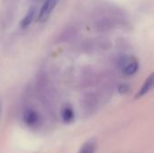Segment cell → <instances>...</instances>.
Here are the masks:
<instances>
[{"label":"cell","mask_w":154,"mask_h":153,"mask_svg":"<svg viewBox=\"0 0 154 153\" xmlns=\"http://www.w3.org/2000/svg\"><path fill=\"white\" fill-rule=\"evenodd\" d=\"M23 121L29 127H35L40 123V115L32 108H25L23 112Z\"/></svg>","instance_id":"6da1fadb"},{"label":"cell","mask_w":154,"mask_h":153,"mask_svg":"<svg viewBox=\"0 0 154 153\" xmlns=\"http://www.w3.org/2000/svg\"><path fill=\"white\" fill-rule=\"evenodd\" d=\"M59 0H45L38 15V21L42 23L45 22L51 15L52 10L57 5Z\"/></svg>","instance_id":"7a4b0ae2"},{"label":"cell","mask_w":154,"mask_h":153,"mask_svg":"<svg viewBox=\"0 0 154 153\" xmlns=\"http://www.w3.org/2000/svg\"><path fill=\"white\" fill-rule=\"evenodd\" d=\"M60 116L62 121L65 124H71L75 119V113L73 107L69 104H65L61 107L60 110Z\"/></svg>","instance_id":"3957f363"},{"label":"cell","mask_w":154,"mask_h":153,"mask_svg":"<svg viewBox=\"0 0 154 153\" xmlns=\"http://www.w3.org/2000/svg\"><path fill=\"white\" fill-rule=\"evenodd\" d=\"M153 81H154V78H153V74L152 73L144 81L143 85L142 86V87L140 88V90L137 92L136 94V98H140L145 95H147L152 88L153 87Z\"/></svg>","instance_id":"277c9868"},{"label":"cell","mask_w":154,"mask_h":153,"mask_svg":"<svg viewBox=\"0 0 154 153\" xmlns=\"http://www.w3.org/2000/svg\"><path fill=\"white\" fill-rule=\"evenodd\" d=\"M97 148V142L95 138L88 140L79 149V153H95Z\"/></svg>","instance_id":"5b68a950"},{"label":"cell","mask_w":154,"mask_h":153,"mask_svg":"<svg viewBox=\"0 0 154 153\" xmlns=\"http://www.w3.org/2000/svg\"><path fill=\"white\" fill-rule=\"evenodd\" d=\"M35 13H36L35 7H31V8L28 10L27 14H25V16H24V17L22 19V21H21V23H20L21 28L25 29V28H27V27L31 24V23L32 22V20H33V18H34V16H35Z\"/></svg>","instance_id":"8992f818"},{"label":"cell","mask_w":154,"mask_h":153,"mask_svg":"<svg viewBox=\"0 0 154 153\" xmlns=\"http://www.w3.org/2000/svg\"><path fill=\"white\" fill-rule=\"evenodd\" d=\"M138 69H139L138 62L137 61H132V62H129L124 66L123 72L127 76H132L137 72Z\"/></svg>","instance_id":"52a82bcc"},{"label":"cell","mask_w":154,"mask_h":153,"mask_svg":"<svg viewBox=\"0 0 154 153\" xmlns=\"http://www.w3.org/2000/svg\"><path fill=\"white\" fill-rule=\"evenodd\" d=\"M128 90H129V86L126 84H122L118 87V92L120 94H125V93L128 92Z\"/></svg>","instance_id":"ba28073f"},{"label":"cell","mask_w":154,"mask_h":153,"mask_svg":"<svg viewBox=\"0 0 154 153\" xmlns=\"http://www.w3.org/2000/svg\"><path fill=\"white\" fill-rule=\"evenodd\" d=\"M0 115H1V104H0Z\"/></svg>","instance_id":"9c48e42d"}]
</instances>
